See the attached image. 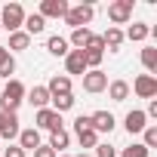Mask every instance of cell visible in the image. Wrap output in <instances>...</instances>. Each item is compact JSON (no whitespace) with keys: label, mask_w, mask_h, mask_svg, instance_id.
<instances>
[{"label":"cell","mask_w":157,"mask_h":157,"mask_svg":"<svg viewBox=\"0 0 157 157\" xmlns=\"http://www.w3.org/2000/svg\"><path fill=\"white\" fill-rule=\"evenodd\" d=\"M25 83L22 80H10L0 93V111H19V105L25 102Z\"/></svg>","instance_id":"6da1fadb"},{"label":"cell","mask_w":157,"mask_h":157,"mask_svg":"<svg viewBox=\"0 0 157 157\" xmlns=\"http://www.w3.org/2000/svg\"><path fill=\"white\" fill-rule=\"evenodd\" d=\"M22 25H25V10H22V3H6L3 13H0V28L10 31V34H16Z\"/></svg>","instance_id":"7a4b0ae2"},{"label":"cell","mask_w":157,"mask_h":157,"mask_svg":"<svg viewBox=\"0 0 157 157\" xmlns=\"http://www.w3.org/2000/svg\"><path fill=\"white\" fill-rule=\"evenodd\" d=\"M93 16H96L93 3H77V6H68V13H65V22H68L71 28H86V25L93 22Z\"/></svg>","instance_id":"3957f363"},{"label":"cell","mask_w":157,"mask_h":157,"mask_svg":"<svg viewBox=\"0 0 157 157\" xmlns=\"http://www.w3.org/2000/svg\"><path fill=\"white\" fill-rule=\"evenodd\" d=\"M34 129H49V132H56V129H65L62 126V114H56L52 108H40L37 111V117H34Z\"/></svg>","instance_id":"277c9868"},{"label":"cell","mask_w":157,"mask_h":157,"mask_svg":"<svg viewBox=\"0 0 157 157\" xmlns=\"http://www.w3.org/2000/svg\"><path fill=\"white\" fill-rule=\"evenodd\" d=\"M19 132H22L19 114L16 111H0V142H3V139H16Z\"/></svg>","instance_id":"5b68a950"},{"label":"cell","mask_w":157,"mask_h":157,"mask_svg":"<svg viewBox=\"0 0 157 157\" xmlns=\"http://www.w3.org/2000/svg\"><path fill=\"white\" fill-rule=\"evenodd\" d=\"M83 90L93 93V96H96V93H105V90H108V74H105L102 68L86 71V74H83Z\"/></svg>","instance_id":"8992f818"},{"label":"cell","mask_w":157,"mask_h":157,"mask_svg":"<svg viewBox=\"0 0 157 157\" xmlns=\"http://www.w3.org/2000/svg\"><path fill=\"white\" fill-rule=\"evenodd\" d=\"M132 93L139 99H154L157 96V77L154 74H139L136 83H132Z\"/></svg>","instance_id":"52a82bcc"},{"label":"cell","mask_w":157,"mask_h":157,"mask_svg":"<svg viewBox=\"0 0 157 157\" xmlns=\"http://www.w3.org/2000/svg\"><path fill=\"white\" fill-rule=\"evenodd\" d=\"M108 19L114 25H126L132 19V0H114V3L108 6Z\"/></svg>","instance_id":"ba28073f"},{"label":"cell","mask_w":157,"mask_h":157,"mask_svg":"<svg viewBox=\"0 0 157 157\" xmlns=\"http://www.w3.org/2000/svg\"><path fill=\"white\" fill-rule=\"evenodd\" d=\"M65 68H68V74H86L90 68H86V56H83V49H68V56H65Z\"/></svg>","instance_id":"9c48e42d"},{"label":"cell","mask_w":157,"mask_h":157,"mask_svg":"<svg viewBox=\"0 0 157 157\" xmlns=\"http://www.w3.org/2000/svg\"><path fill=\"white\" fill-rule=\"evenodd\" d=\"M90 129L99 136V132H111L114 129V114L111 111H96V114H90Z\"/></svg>","instance_id":"30bf717a"},{"label":"cell","mask_w":157,"mask_h":157,"mask_svg":"<svg viewBox=\"0 0 157 157\" xmlns=\"http://www.w3.org/2000/svg\"><path fill=\"white\" fill-rule=\"evenodd\" d=\"M68 0H43L40 3V16L43 19H65V13H68Z\"/></svg>","instance_id":"8fae6325"},{"label":"cell","mask_w":157,"mask_h":157,"mask_svg":"<svg viewBox=\"0 0 157 157\" xmlns=\"http://www.w3.org/2000/svg\"><path fill=\"white\" fill-rule=\"evenodd\" d=\"M40 145H43V142H40V129L31 126V129H22V132H19V148H22L25 154L34 151V148H40Z\"/></svg>","instance_id":"7c38bea8"},{"label":"cell","mask_w":157,"mask_h":157,"mask_svg":"<svg viewBox=\"0 0 157 157\" xmlns=\"http://www.w3.org/2000/svg\"><path fill=\"white\" fill-rule=\"evenodd\" d=\"M46 93H49V99H52V96H71V77H65V74L59 77V74H56L52 80L46 83Z\"/></svg>","instance_id":"4fadbf2b"},{"label":"cell","mask_w":157,"mask_h":157,"mask_svg":"<svg viewBox=\"0 0 157 157\" xmlns=\"http://www.w3.org/2000/svg\"><path fill=\"white\" fill-rule=\"evenodd\" d=\"M25 102H31L37 111H40V108H49V93H46V86H31V90L25 93Z\"/></svg>","instance_id":"5bb4252c"},{"label":"cell","mask_w":157,"mask_h":157,"mask_svg":"<svg viewBox=\"0 0 157 157\" xmlns=\"http://www.w3.org/2000/svg\"><path fill=\"white\" fill-rule=\"evenodd\" d=\"M148 117H145V111H129L126 117H123V126H126V132L129 136H136V132H142L148 123H145Z\"/></svg>","instance_id":"9a60e30c"},{"label":"cell","mask_w":157,"mask_h":157,"mask_svg":"<svg viewBox=\"0 0 157 157\" xmlns=\"http://www.w3.org/2000/svg\"><path fill=\"white\" fill-rule=\"evenodd\" d=\"M123 40H126V37H123L120 28H108V31L102 34V43H105V49H111V52H117V49L123 46Z\"/></svg>","instance_id":"2e32d148"},{"label":"cell","mask_w":157,"mask_h":157,"mask_svg":"<svg viewBox=\"0 0 157 157\" xmlns=\"http://www.w3.org/2000/svg\"><path fill=\"white\" fill-rule=\"evenodd\" d=\"M108 96H111V102H126L129 99V83L126 80H111L108 83Z\"/></svg>","instance_id":"e0dca14e"},{"label":"cell","mask_w":157,"mask_h":157,"mask_svg":"<svg viewBox=\"0 0 157 157\" xmlns=\"http://www.w3.org/2000/svg\"><path fill=\"white\" fill-rule=\"evenodd\" d=\"M25 28H28L25 34H28V37H34V34H40V31L46 28V19H43L40 13H31V16H25Z\"/></svg>","instance_id":"ac0fdd59"},{"label":"cell","mask_w":157,"mask_h":157,"mask_svg":"<svg viewBox=\"0 0 157 157\" xmlns=\"http://www.w3.org/2000/svg\"><path fill=\"white\" fill-rule=\"evenodd\" d=\"M10 74H16V59L6 46H0V77H10Z\"/></svg>","instance_id":"d6986e66"},{"label":"cell","mask_w":157,"mask_h":157,"mask_svg":"<svg viewBox=\"0 0 157 157\" xmlns=\"http://www.w3.org/2000/svg\"><path fill=\"white\" fill-rule=\"evenodd\" d=\"M90 37H93V31H90V28H74V31H71V40H68V43H71L74 49H83V46L90 43Z\"/></svg>","instance_id":"ffe728a7"},{"label":"cell","mask_w":157,"mask_h":157,"mask_svg":"<svg viewBox=\"0 0 157 157\" xmlns=\"http://www.w3.org/2000/svg\"><path fill=\"white\" fill-rule=\"evenodd\" d=\"M68 142H71V136H68V129H56L52 136H49V148L59 154V151H65L68 148Z\"/></svg>","instance_id":"44dd1931"},{"label":"cell","mask_w":157,"mask_h":157,"mask_svg":"<svg viewBox=\"0 0 157 157\" xmlns=\"http://www.w3.org/2000/svg\"><path fill=\"white\" fill-rule=\"evenodd\" d=\"M31 46V37L25 34V31H16V34H10V46L6 49H16V52H22V49H28Z\"/></svg>","instance_id":"7402d4cb"},{"label":"cell","mask_w":157,"mask_h":157,"mask_svg":"<svg viewBox=\"0 0 157 157\" xmlns=\"http://www.w3.org/2000/svg\"><path fill=\"white\" fill-rule=\"evenodd\" d=\"M148 34H151V28H148L145 22H136V25H132V28H129V31H126L123 37H129V40H136V43H142V40L148 37Z\"/></svg>","instance_id":"603a6c76"},{"label":"cell","mask_w":157,"mask_h":157,"mask_svg":"<svg viewBox=\"0 0 157 157\" xmlns=\"http://www.w3.org/2000/svg\"><path fill=\"white\" fill-rule=\"evenodd\" d=\"M46 49H49L52 56H68V40L56 34V37H49V40H46Z\"/></svg>","instance_id":"cb8c5ba5"},{"label":"cell","mask_w":157,"mask_h":157,"mask_svg":"<svg viewBox=\"0 0 157 157\" xmlns=\"http://www.w3.org/2000/svg\"><path fill=\"white\" fill-rule=\"evenodd\" d=\"M142 65L148 68V74L157 71V46H145L142 49Z\"/></svg>","instance_id":"d4e9b609"},{"label":"cell","mask_w":157,"mask_h":157,"mask_svg":"<svg viewBox=\"0 0 157 157\" xmlns=\"http://www.w3.org/2000/svg\"><path fill=\"white\" fill-rule=\"evenodd\" d=\"M49 102H52V111H56V114L71 111V108H74V93H71V96H52Z\"/></svg>","instance_id":"484cf974"},{"label":"cell","mask_w":157,"mask_h":157,"mask_svg":"<svg viewBox=\"0 0 157 157\" xmlns=\"http://www.w3.org/2000/svg\"><path fill=\"white\" fill-rule=\"evenodd\" d=\"M77 142H80V148H96L99 145V136L93 129H80V132H77Z\"/></svg>","instance_id":"4316f807"},{"label":"cell","mask_w":157,"mask_h":157,"mask_svg":"<svg viewBox=\"0 0 157 157\" xmlns=\"http://www.w3.org/2000/svg\"><path fill=\"white\" fill-rule=\"evenodd\" d=\"M142 139H145L142 145H145L148 151H151V148H157V126H145V129H142Z\"/></svg>","instance_id":"83f0119b"},{"label":"cell","mask_w":157,"mask_h":157,"mask_svg":"<svg viewBox=\"0 0 157 157\" xmlns=\"http://www.w3.org/2000/svg\"><path fill=\"white\" fill-rule=\"evenodd\" d=\"M120 157H148V148L139 142V145H129V148H123V154Z\"/></svg>","instance_id":"f1b7e54d"},{"label":"cell","mask_w":157,"mask_h":157,"mask_svg":"<svg viewBox=\"0 0 157 157\" xmlns=\"http://www.w3.org/2000/svg\"><path fill=\"white\" fill-rule=\"evenodd\" d=\"M96 157H117V151L111 145H96Z\"/></svg>","instance_id":"f546056e"},{"label":"cell","mask_w":157,"mask_h":157,"mask_svg":"<svg viewBox=\"0 0 157 157\" xmlns=\"http://www.w3.org/2000/svg\"><path fill=\"white\" fill-rule=\"evenodd\" d=\"M31 154H34V157H59V154H56V151H52L49 145H40V148H34Z\"/></svg>","instance_id":"4dcf8cb0"},{"label":"cell","mask_w":157,"mask_h":157,"mask_svg":"<svg viewBox=\"0 0 157 157\" xmlns=\"http://www.w3.org/2000/svg\"><path fill=\"white\" fill-rule=\"evenodd\" d=\"M80 129H90V114H80L74 120V132H80Z\"/></svg>","instance_id":"1f68e13d"},{"label":"cell","mask_w":157,"mask_h":157,"mask_svg":"<svg viewBox=\"0 0 157 157\" xmlns=\"http://www.w3.org/2000/svg\"><path fill=\"white\" fill-rule=\"evenodd\" d=\"M3 157H25V151H22L19 145H10V148L3 151Z\"/></svg>","instance_id":"d6a6232c"},{"label":"cell","mask_w":157,"mask_h":157,"mask_svg":"<svg viewBox=\"0 0 157 157\" xmlns=\"http://www.w3.org/2000/svg\"><path fill=\"white\" fill-rule=\"evenodd\" d=\"M77 157H90V154H77Z\"/></svg>","instance_id":"836d02e7"},{"label":"cell","mask_w":157,"mask_h":157,"mask_svg":"<svg viewBox=\"0 0 157 157\" xmlns=\"http://www.w3.org/2000/svg\"><path fill=\"white\" fill-rule=\"evenodd\" d=\"M59 157H71V154H59Z\"/></svg>","instance_id":"e575fe53"},{"label":"cell","mask_w":157,"mask_h":157,"mask_svg":"<svg viewBox=\"0 0 157 157\" xmlns=\"http://www.w3.org/2000/svg\"><path fill=\"white\" fill-rule=\"evenodd\" d=\"M0 31H3V28H0Z\"/></svg>","instance_id":"d590c367"}]
</instances>
